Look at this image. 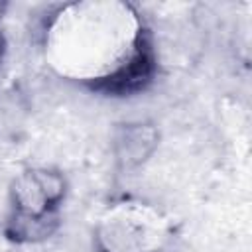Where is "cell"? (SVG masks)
Listing matches in <instances>:
<instances>
[{"instance_id":"3957f363","label":"cell","mask_w":252,"mask_h":252,"mask_svg":"<svg viewBox=\"0 0 252 252\" xmlns=\"http://www.w3.org/2000/svg\"><path fill=\"white\" fill-rule=\"evenodd\" d=\"M154 75H156V53L150 43V37L146 35L114 71L89 83V87L104 94L126 96L144 91L148 83L154 79Z\"/></svg>"},{"instance_id":"8992f818","label":"cell","mask_w":252,"mask_h":252,"mask_svg":"<svg viewBox=\"0 0 252 252\" xmlns=\"http://www.w3.org/2000/svg\"><path fill=\"white\" fill-rule=\"evenodd\" d=\"M4 53H6V37H4V32L0 30V61L4 59Z\"/></svg>"},{"instance_id":"5b68a950","label":"cell","mask_w":252,"mask_h":252,"mask_svg":"<svg viewBox=\"0 0 252 252\" xmlns=\"http://www.w3.org/2000/svg\"><path fill=\"white\" fill-rule=\"evenodd\" d=\"M59 228V213L49 215H22V213H10L4 232L10 240L18 244H37L55 234Z\"/></svg>"},{"instance_id":"277c9868","label":"cell","mask_w":252,"mask_h":252,"mask_svg":"<svg viewBox=\"0 0 252 252\" xmlns=\"http://www.w3.org/2000/svg\"><path fill=\"white\" fill-rule=\"evenodd\" d=\"M159 146V130L154 122L134 120L118 124L112 134V156L120 169L144 165Z\"/></svg>"},{"instance_id":"6da1fadb","label":"cell","mask_w":252,"mask_h":252,"mask_svg":"<svg viewBox=\"0 0 252 252\" xmlns=\"http://www.w3.org/2000/svg\"><path fill=\"white\" fill-rule=\"evenodd\" d=\"M165 236L161 217L148 205L120 203L96 226L98 252H156Z\"/></svg>"},{"instance_id":"7a4b0ae2","label":"cell","mask_w":252,"mask_h":252,"mask_svg":"<svg viewBox=\"0 0 252 252\" xmlns=\"http://www.w3.org/2000/svg\"><path fill=\"white\" fill-rule=\"evenodd\" d=\"M67 195V179L51 167H32L22 171L10 185L12 211L22 215L59 213Z\"/></svg>"},{"instance_id":"52a82bcc","label":"cell","mask_w":252,"mask_h":252,"mask_svg":"<svg viewBox=\"0 0 252 252\" xmlns=\"http://www.w3.org/2000/svg\"><path fill=\"white\" fill-rule=\"evenodd\" d=\"M4 10H6V4H4V2H0V16L4 14Z\"/></svg>"}]
</instances>
